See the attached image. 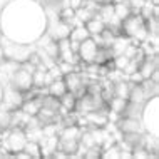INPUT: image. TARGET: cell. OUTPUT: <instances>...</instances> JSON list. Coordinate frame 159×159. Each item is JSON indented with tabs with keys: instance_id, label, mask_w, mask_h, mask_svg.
I'll return each instance as SVG.
<instances>
[{
	"instance_id": "cell-16",
	"label": "cell",
	"mask_w": 159,
	"mask_h": 159,
	"mask_svg": "<svg viewBox=\"0 0 159 159\" xmlns=\"http://www.w3.org/2000/svg\"><path fill=\"white\" fill-rule=\"evenodd\" d=\"M119 154H121V144L119 143H112L106 148H102V159H119Z\"/></svg>"
},
{
	"instance_id": "cell-11",
	"label": "cell",
	"mask_w": 159,
	"mask_h": 159,
	"mask_svg": "<svg viewBox=\"0 0 159 159\" xmlns=\"http://www.w3.org/2000/svg\"><path fill=\"white\" fill-rule=\"evenodd\" d=\"M84 25H85V29L89 30V34H91V37H92V35H99V34H101V32L106 29V24L102 22V19H101L97 14L94 15L92 19H89Z\"/></svg>"
},
{
	"instance_id": "cell-7",
	"label": "cell",
	"mask_w": 159,
	"mask_h": 159,
	"mask_svg": "<svg viewBox=\"0 0 159 159\" xmlns=\"http://www.w3.org/2000/svg\"><path fill=\"white\" fill-rule=\"evenodd\" d=\"M97 42L94 40L92 37L85 39V40L79 42V49H77V54H79L80 57V62L82 64H89V62H94V57H96L97 54Z\"/></svg>"
},
{
	"instance_id": "cell-22",
	"label": "cell",
	"mask_w": 159,
	"mask_h": 159,
	"mask_svg": "<svg viewBox=\"0 0 159 159\" xmlns=\"http://www.w3.org/2000/svg\"><path fill=\"white\" fill-rule=\"evenodd\" d=\"M69 7L77 10L79 7H82V0H69Z\"/></svg>"
},
{
	"instance_id": "cell-12",
	"label": "cell",
	"mask_w": 159,
	"mask_h": 159,
	"mask_svg": "<svg viewBox=\"0 0 159 159\" xmlns=\"http://www.w3.org/2000/svg\"><path fill=\"white\" fill-rule=\"evenodd\" d=\"M89 37H91V34H89V30L85 29L84 24L74 25V27L70 29V34H69V39H70L72 42H82Z\"/></svg>"
},
{
	"instance_id": "cell-8",
	"label": "cell",
	"mask_w": 159,
	"mask_h": 159,
	"mask_svg": "<svg viewBox=\"0 0 159 159\" xmlns=\"http://www.w3.org/2000/svg\"><path fill=\"white\" fill-rule=\"evenodd\" d=\"M116 127L122 134H127V132H144L141 119L139 117H129V116H119L117 122H116Z\"/></svg>"
},
{
	"instance_id": "cell-21",
	"label": "cell",
	"mask_w": 159,
	"mask_h": 159,
	"mask_svg": "<svg viewBox=\"0 0 159 159\" xmlns=\"http://www.w3.org/2000/svg\"><path fill=\"white\" fill-rule=\"evenodd\" d=\"M144 2H146V0H127V3H129V7H131L132 14H139V8L144 5Z\"/></svg>"
},
{
	"instance_id": "cell-20",
	"label": "cell",
	"mask_w": 159,
	"mask_h": 159,
	"mask_svg": "<svg viewBox=\"0 0 159 159\" xmlns=\"http://www.w3.org/2000/svg\"><path fill=\"white\" fill-rule=\"evenodd\" d=\"M101 154H102V146H91V148L84 149V154L82 157L84 159H101Z\"/></svg>"
},
{
	"instance_id": "cell-3",
	"label": "cell",
	"mask_w": 159,
	"mask_h": 159,
	"mask_svg": "<svg viewBox=\"0 0 159 159\" xmlns=\"http://www.w3.org/2000/svg\"><path fill=\"white\" fill-rule=\"evenodd\" d=\"M25 143H27V136H25L24 127L17 126V127H10L7 131V137L3 141L2 148L8 152H17V151H22Z\"/></svg>"
},
{
	"instance_id": "cell-19",
	"label": "cell",
	"mask_w": 159,
	"mask_h": 159,
	"mask_svg": "<svg viewBox=\"0 0 159 159\" xmlns=\"http://www.w3.org/2000/svg\"><path fill=\"white\" fill-rule=\"evenodd\" d=\"M131 152H132V159H151V157L156 159V157H157V154L149 152L143 144H141V146H136V148H132Z\"/></svg>"
},
{
	"instance_id": "cell-4",
	"label": "cell",
	"mask_w": 159,
	"mask_h": 159,
	"mask_svg": "<svg viewBox=\"0 0 159 159\" xmlns=\"http://www.w3.org/2000/svg\"><path fill=\"white\" fill-rule=\"evenodd\" d=\"M62 79H64V84H66L67 91L72 92L77 99L85 94V82H87V79H84V75L80 72L72 70L69 74H64Z\"/></svg>"
},
{
	"instance_id": "cell-2",
	"label": "cell",
	"mask_w": 159,
	"mask_h": 159,
	"mask_svg": "<svg viewBox=\"0 0 159 159\" xmlns=\"http://www.w3.org/2000/svg\"><path fill=\"white\" fill-rule=\"evenodd\" d=\"M34 69L35 67H34L30 62H27V61L20 62V66L12 72L10 77H8V84L20 92L32 91L34 89V84H32V70Z\"/></svg>"
},
{
	"instance_id": "cell-18",
	"label": "cell",
	"mask_w": 159,
	"mask_h": 159,
	"mask_svg": "<svg viewBox=\"0 0 159 159\" xmlns=\"http://www.w3.org/2000/svg\"><path fill=\"white\" fill-rule=\"evenodd\" d=\"M24 151L30 156V159H40L42 157V152H40V144L37 143V141H29L25 143L24 146Z\"/></svg>"
},
{
	"instance_id": "cell-14",
	"label": "cell",
	"mask_w": 159,
	"mask_h": 159,
	"mask_svg": "<svg viewBox=\"0 0 159 159\" xmlns=\"http://www.w3.org/2000/svg\"><path fill=\"white\" fill-rule=\"evenodd\" d=\"M129 91H131V82L129 79H119L114 82V96L122 97V99H129Z\"/></svg>"
},
{
	"instance_id": "cell-15",
	"label": "cell",
	"mask_w": 159,
	"mask_h": 159,
	"mask_svg": "<svg viewBox=\"0 0 159 159\" xmlns=\"http://www.w3.org/2000/svg\"><path fill=\"white\" fill-rule=\"evenodd\" d=\"M66 91H67V87H66V84H64V79H54L52 82L47 85V94H50V96H54L57 99Z\"/></svg>"
},
{
	"instance_id": "cell-9",
	"label": "cell",
	"mask_w": 159,
	"mask_h": 159,
	"mask_svg": "<svg viewBox=\"0 0 159 159\" xmlns=\"http://www.w3.org/2000/svg\"><path fill=\"white\" fill-rule=\"evenodd\" d=\"M70 25L62 22L59 17H55L49 22L47 25V34L50 35V39H54V40H59V39H64V37H69V34H70Z\"/></svg>"
},
{
	"instance_id": "cell-5",
	"label": "cell",
	"mask_w": 159,
	"mask_h": 159,
	"mask_svg": "<svg viewBox=\"0 0 159 159\" xmlns=\"http://www.w3.org/2000/svg\"><path fill=\"white\" fill-rule=\"evenodd\" d=\"M22 102H24L22 92L14 89L10 84H7L5 89H3V97H2V101H0V104H3V107L8 111H15V109H20Z\"/></svg>"
},
{
	"instance_id": "cell-13",
	"label": "cell",
	"mask_w": 159,
	"mask_h": 159,
	"mask_svg": "<svg viewBox=\"0 0 159 159\" xmlns=\"http://www.w3.org/2000/svg\"><path fill=\"white\" fill-rule=\"evenodd\" d=\"M131 14H132V10H131V7H129L127 0H124V2H116V3H114V17L119 20V22H122L124 19H127Z\"/></svg>"
},
{
	"instance_id": "cell-10",
	"label": "cell",
	"mask_w": 159,
	"mask_h": 159,
	"mask_svg": "<svg viewBox=\"0 0 159 159\" xmlns=\"http://www.w3.org/2000/svg\"><path fill=\"white\" fill-rule=\"evenodd\" d=\"M126 106H127V99H122V97L114 96L109 102H107V111H109V114L122 116L124 111H126Z\"/></svg>"
},
{
	"instance_id": "cell-17",
	"label": "cell",
	"mask_w": 159,
	"mask_h": 159,
	"mask_svg": "<svg viewBox=\"0 0 159 159\" xmlns=\"http://www.w3.org/2000/svg\"><path fill=\"white\" fill-rule=\"evenodd\" d=\"M59 102H61V106L64 107V109H67V111H75L77 97H75L72 92L66 91V92H64L61 97H59Z\"/></svg>"
},
{
	"instance_id": "cell-6",
	"label": "cell",
	"mask_w": 159,
	"mask_h": 159,
	"mask_svg": "<svg viewBox=\"0 0 159 159\" xmlns=\"http://www.w3.org/2000/svg\"><path fill=\"white\" fill-rule=\"evenodd\" d=\"M82 116L85 122H87V127H106L109 124V111H107V107L89 111V112H85Z\"/></svg>"
},
{
	"instance_id": "cell-1",
	"label": "cell",
	"mask_w": 159,
	"mask_h": 159,
	"mask_svg": "<svg viewBox=\"0 0 159 159\" xmlns=\"http://www.w3.org/2000/svg\"><path fill=\"white\" fill-rule=\"evenodd\" d=\"M121 35L129 37L136 44L148 40L149 32L146 27V20L139 14H131L127 19H124L121 22Z\"/></svg>"
}]
</instances>
